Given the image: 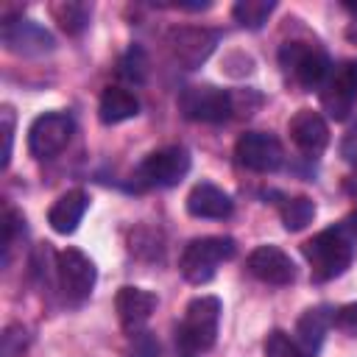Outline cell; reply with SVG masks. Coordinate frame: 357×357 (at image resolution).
<instances>
[{
	"mask_svg": "<svg viewBox=\"0 0 357 357\" xmlns=\"http://www.w3.org/2000/svg\"><path fill=\"white\" fill-rule=\"evenodd\" d=\"M128 357H159V340L139 329V332H131V340H128Z\"/></svg>",
	"mask_w": 357,
	"mask_h": 357,
	"instance_id": "obj_25",
	"label": "cell"
},
{
	"mask_svg": "<svg viewBox=\"0 0 357 357\" xmlns=\"http://www.w3.org/2000/svg\"><path fill=\"white\" fill-rule=\"evenodd\" d=\"M332 315L335 312H329L326 307H310V310L301 312V318L296 321V337L293 340L298 343L304 357H315L318 354V349L324 343V335L332 326Z\"/></svg>",
	"mask_w": 357,
	"mask_h": 357,
	"instance_id": "obj_18",
	"label": "cell"
},
{
	"mask_svg": "<svg viewBox=\"0 0 357 357\" xmlns=\"http://www.w3.org/2000/svg\"><path fill=\"white\" fill-rule=\"evenodd\" d=\"M287 131H290V139L293 145L307 153V156H318L326 151L329 145V126L324 120L321 112H312V109H298L290 123H287Z\"/></svg>",
	"mask_w": 357,
	"mask_h": 357,
	"instance_id": "obj_14",
	"label": "cell"
},
{
	"mask_svg": "<svg viewBox=\"0 0 357 357\" xmlns=\"http://www.w3.org/2000/svg\"><path fill=\"white\" fill-rule=\"evenodd\" d=\"M139 114V100L126 86H106L98 100V117L106 126H117L123 120H131Z\"/></svg>",
	"mask_w": 357,
	"mask_h": 357,
	"instance_id": "obj_19",
	"label": "cell"
},
{
	"mask_svg": "<svg viewBox=\"0 0 357 357\" xmlns=\"http://www.w3.org/2000/svg\"><path fill=\"white\" fill-rule=\"evenodd\" d=\"M86 209H89V195L84 190H67L47 209V223L59 234H73L78 229V223H81Z\"/></svg>",
	"mask_w": 357,
	"mask_h": 357,
	"instance_id": "obj_17",
	"label": "cell"
},
{
	"mask_svg": "<svg viewBox=\"0 0 357 357\" xmlns=\"http://www.w3.org/2000/svg\"><path fill=\"white\" fill-rule=\"evenodd\" d=\"M159 298L156 293L145 290V287H134V284H126L117 290L114 296V310L120 315V324L126 326V332H139L142 324L153 315Z\"/></svg>",
	"mask_w": 357,
	"mask_h": 357,
	"instance_id": "obj_15",
	"label": "cell"
},
{
	"mask_svg": "<svg viewBox=\"0 0 357 357\" xmlns=\"http://www.w3.org/2000/svg\"><path fill=\"white\" fill-rule=\"evenodd\" d=\"M3 142H6V148H3V170H6L8 162H11V142H14V112H11V106L3 109Z\"/></svg>",
	"mask_w": 357,
	"mask_h": 357,
	"instance_id": "obj_27",
	"label": "cell"
},
{
	"mask_svg": "<svg viewBox=\"0 0 357 357\" xmlns=\"http://www.w3.org/2000/svg\"><path fill=\"white\" fill-rule=\"evenodd\" d=\"M178 109L195 123H223L234 112V92L212 84H192L178 95Z\"/></svg>",
	"mask_w": 357,
	"mask_h": 357,
	"instance_id": "obj_5",
	"label": "cell"
},
{
	"mask_svg": "<svg viewBox=\"0 0 357 357\" xmlns=\"http://www.w3.org/2000/svg\"><path fill=\"white\" fill-rule=\"evenodd\" d=\"M343 156L351 162V165H357V128H351L349 134H346V139H343Z\"/></svg>",
	"mask_w": 357,
	"mask_h": 357,
	"instance_id": "obj_28",
	"label": "cell"
},
{
	"mask_svg": "<svg viewBox=\"0 0 357 357\" xmlns=\"http://www.w3.org/2000/svg\"><path fill=\"white\" fill-rule=\"evenodd\" d=\"M0 36H3V45L20 56H42V53H50L56 45L50 31H45L39 22L22 20V17H6Z\"/></svg>",
	"mask_w": 357,
	"mask_h": 357,
	"instance_id": "obj_12",
	"label": "cell"
},
{
	"mask_svg": "<svg viewBox=\"0 0 357 357\" xmlns=\"http://www.w3.org/2000/svg\"><path fill=\"white\" fill-rule=\"evenodd\" d=\"M220 298L218 296H198L187 304L181 326H178V343L190 354H204L218 340V324H220Z\"/></svg>",
	"mask_w": 357,
	"mask_h": 357,
	"instance_id": "obj_2",
	"label": "cell"
},
{
	"mask_svg": "<svg viewBox=\"0 0 357 357\" xmlns=\"http://www.w3.org/2000/svg\"><path fill=\"white\" fill-rule=\"evenodd\" d=\"M245 268H248V273L254 279H259L265 284H279L282 287V284H290L296 279L293 259L282 248H276V245H257L248 254Z\"/></svg>",
	"mask_w": 357,
	"mask_h": 357,
	"instance_id": "obj_13",
	"label": "cell"
},
{
	"mask_svg": "<svg viewBox=\"0 0 357 357\" xmlns=\"http://www.w3.org/2000/svg\"><path fill=\"white\" fill-rule=\"evenodd\" d=\"M56 276H59V287L67 296V301L81 304L84 298H89L98 271H95V262L84 251L64 248L56 254Z\"/></svg>",
	"mask_w": 357,
	"mask_h": 357,
	"instance_id": "obj_8",
	"label": "cell"
},
{
	"mask_svg": "<svg viewBox=\"0 0 357 357\" xmlns=\"http://www.w3.org/2000/svg\"><path fill=\"white\" fill-rule=\"evenodd\" d=\"M357 98V61H340L321 84V106L335 120H346Z\"/></svg>",
	"mask_w": 357,
	"mask_h": 357,
	"instance_id": "obj_11",
	"label": "cell"
},
{
	"mask_svg": "<svg viewBox=\"0 0 357 357\" xmlns=\"http://www.w3.org/2000/svg\"><path fill=\"white\" fill-rule=\"evenodd\" d=\"M218 39H220V33L215 28L181 25V28H173L167 33V47H170V56L176 64H181L184 70H195L212 56Z\"/></svg>",
	"mask_w": 357,
	"mask_h": 357,
	"instance_id": "obj_7",
	"label": "cell"
},
{
	"mask_svg": "<svg viewBox=\"0 0 357 357\" xmlns=\"http://www.w3.org/2000/svg\"><path fill=\"white\" fill-rule=\"evenodd\" d=\"M145 73H148V59L142 53V47H131L123 61H120V75L134 81V84H142L145 81Z\"/></svg>",
	"mask_w": 357,
	"mask_h": 357,
	"instance_id": "obj_24",
	"label": "cell"
},
{
	"mask_svg": "<svg viewBox=\"0 0 357 357\" xmlns=\"http://www.w3.org/2000/svg\"><path fill=\"white\" fill-rule=\"evenodd\" d=\"M273 8H276L273 0H240V3H234L231 14H234V20H237L243 28L257 31V28H262V25L268 22V17H271Z\"/></svg>",
	"mask_w": 357,
	"mask_h": 357,
	"instance_id": "obj_21",
	"label": "cell"
},
{
	"mask_svg": "<svg viewBox=\"0 0 357 357\" xmlns=\"http://www.w3.org/2000/svg\"><path fill=\"white\" fill-rule=\"evenodd\" d=\"M190 153L187 148L167 145L145 156V162L137 167V184L142 187H173L190 173Z\"/></svg>",
	"mask_w": 357,
	"mask_h": 357,
	"instance_id": "obj_6",
	"label": "cell"
},
{
	"mask_svg": "<svg viewBox=\"0 0 357 357\" xmlns=\"http://www.w3.org/2000/svg\"><path fill=\"white\" fill-rule=\"evenodd\" d=\"M301 254L307 257L310 262V276L315 282H329V279H337L349 265H351V257H354V248H351V237H349V226H332V229H324L318 234H312L304 245H301Z\"/></svg>",
	"mask_w": 357,
	"mask_h": 357,
	"instance_id": "obj_1",
	"label": "cell"
},
{
	"mask_svg": "<svg viewBox=\"0 0 357 357\" xmlns=\"http://www.w3.org/2000/svg\"><path fill=\"white\" fill-rule=\"evenodd\" d=\"M56 22L67 31V33H81L89 22V6L84 3H73V0H64V3H53L50 6Z\"/></svg>",
	"mask_w": 357,
	"mask_h": 357,
	"instance_id": "obj_22",
	"label": "cell"
},
{
	"mask_svg": "<svg viewBox=\"0 0 357 357\" xmlns=\"http://www.w3.org/2000/svg\"><path fill=\"white\" fill-rule=\"evenodd\" d=\"M279 218L287 231H301L315 218V204L307 195H284L279 201Z\"/></svg>",
	"mask_w": 357,
	"mask_h": 357,
	"instance_id": "obj_20",
	"label": "cell"
},
{
	"mask_svg": "<svg viewBox=\"0 0 357 357\" xmlns=\"http://www.w3.org/2000/svg\"><path fill=\"white\" fill-rule=\"evenodd\" d=\"M73 117L64 112H45L39 114L31 128H28V151L36 159H50L59 151H64V145L73 137Z\"/></svg>",
	"mask_w": 357,
	"mask_h": 357,
	"instance_id": "obj_10",
	"label": "cell"
},
{
	"mask_svg": "<svg viewBox=\"0 0 357 357\" xmlns=\"http://www.w3.org/2000/svg\"><path fill=\"white\" fill-rule=\"evenodd\" d=\"M332 326H337L340 332L357 337V301H349V304L337 307L335 315H332Z\"/></svg>",
	"mask_w": 357,
	"mask_h": 357,
	"instance_id": "obj_26",
	"label": "cell"
},
{
	"mask_svg": "<svg viewBox=\"0 0 357 357\" xmlns=\"http://www.w3.org/2000/svg\"><path fill=\"white\" fill-rule=\"evenodd\" d=\"M234 209V201L229 192H223L220 187L209 184V181H201L190 190L187 195V212L192 218H206V220H223L229 218Z\"/></svg>",
	"mask_w": 357,
	"mask_h": 357,
	"instance_id": "obj_16",
	"label": "cell"
},
{
	"mask_svg": "<svg viewBox=\"0 0 357 357\" xmlns=\"http://www.w3.org/2000/svg\"><path fill=\"white\" fill-rule=\"evenodd\" d=\"M237 251L231 237H220V234H209V237H195L184 245L181 257H178V271L187 282L192 284H204L215 276L218 265L231 259Z\"/></svg>",
	"mask_w": 357,
	"mask_h": 357,
	"instance_id": "obj_3",
	"label": "cell"
},
{
	"mask_svg": "<svg viewBox=\"0 0 357 357\" xmlns=\"http://www.w3.org/2000/svg\"><path fill=\"white\" fill-rule=\"evenodd\" d=\"M279 64L304 89H318L332 70L324 47H318L312 42H296V39L284 42L279 47Z\"/></svg>",
	"mask_w": 357,
	"mask_h": 357,
	"instance_id": "obj_4",
	"label": "cell"
},
{
	"mask_svg": "<svg viewBox=\"0 0 357 357\" xmlns=\"http://www.w3.org/2000/svg\"><path fill=\"white\" fill-rule=\"evenodd\" d=\"M234 156L251 173H273L284 162V148L271 131H245L234 142Z\"/></svg>",
	"mask_w": 357,
	"mask_h": 357,
	"instance_id": "obj_9",
	"label": "cell"
},
{
	"mask_svg": "<svg viewBox=\"0 0 357 357\" xmlns=\"http://www.w3.org/2000/svg\"><path fill=\"white\" fill-rule=\"evenodd\" d=\"M262 349H265V357H304L301 349H298V343L287 332H282V329H273L265 337V346Z\"/></svg>",
	"mask_w": 357,
	"mask_h": 357,
	"instance_id": "obj_23",
	"label": "cell"
}]
</instances>
